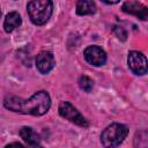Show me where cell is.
Returning a JSON list of instances; mask_svg holds the SVG:
<instances>
[{
  "label": "cell",
  "mask_w": 148,
  "mask_h": 148,
  "mask_svg": "<svg viewBox=\"0 0 148 148\" xmlns=\"http://www.w3.org/2000/svg\"><path fill=\"white\" fill-rule=\"evenodd\" d=\"M27 9L31 22L36 25H43L52 15L53 3L49 0H35L28 2Z\"/></svg>",
  "instance_id": "cell-2"
},
{
  "label": "cell",
  "mask_w": 148,
  "mask_h": 148,
  "mask_svg": "<svg viewBox=\"0 0 148 148\" xmlns=\"http://www.w3.org/2000/svg\"><path fill=\"white\" fill-rule=\"evenodd\" d=\"M32 148H43L40 145H38V146H35V147H32Z\"/></svg>",
  "instance_id": "cell-15"
},
{
  "label": "cell",
  "mask_w": 148,
  "mask_h": 148,
  "mask_svg": "<svg viewBox=\"0 0 148 148\" xmlns=\"http://www.w3.org/2000/svg\"><path fill=\"white\" fill-rule=\"evenodd\" d=\"M5 148H25L22 143H18V142H13L10 145H7Z\"/></svg>",
  "instance_id": "cell-14"
},
{
  "label": "cell",
  "mask_w": 148,
  "mask_h": 148,
  "mask_svg": "<svg viewBox=\"0 0 148 148\" xmlns=\"http://www.w3.org/2000/svg\"><path fill=\"white\" fill-rule=\"evenodd\" d=\"M121 8H123V10L125 13L135 15L139 18L145 20V21L148 20V7L143 6L141 2H138V1H126V2L123 3Z\"/></svg>",
  "instance_id": "cell-8"
},
{
  "label": "cell",
  "mask_w": 148,
  "mask_h": 148,
  "mask_svg": "<svg viewBox=\"0 0 148 148\" xmlns=\"http://www.w3.org/2000/svg\"><path fill=\"white\" fill-rule=\"evenodd\" d=\"M128 67L136 75H143L148 71V61L146 57L139 51H131L128 53Z\"/></svg>",
  "instance_id": "cell-5"
},
{
  "label": "cell",
  "mask_w": 148,
  "mask_h": 148,
  "mask_svg": "<svg viewBox=\"0 0 148 148\" xmlns=\"http://www.w3.org/2000/svg\"><path fill=\"white\" fill-rule=\"evenodd\" d=\"M56 65L54 57L49 51H42L36 58V67L42 74L49 73Z\"/></svg>",
  "instance_id": "cell-7"
},
{
  "label": "cell",
  "mask_w": 148,
  "mask_h": 148,
  "mask_svg": "<svg viewBox=\"0 0 148 148\" xmlns=\"http://www.w3.org/2000/svg\"><path fill=\"white\" fill-rule=\"evenodd\" d=\"M5 106L20 113L42 116L49 111L51 106V98L46 91L40 90L28 99H22L16 96H8L5 98Z\"/></svg>",
  "instance_id": "cell-1"
},
{
  "label": "cell",
  "mask_w": 148,
  "mask_h": 148,
  "mask_svg": "<svg viewBox=\"0 0 148 148\" xmlns=\"http://www.w3.org/2000/svg\"><path fill=\"white\" fill-rule=\"evenodd\" d=\"M84 59L92 66H102L106 61V53L99 46H88L83 52Z\"/></svg>",
  "instance_id": "cell-6"
},
{
  "label": "cell",
  "mask_w": 148,
  "mask_h": 148,
  "mask_svg": "<svg viewBox=\"0 0 148 148\" xmlns=\"http://www.w3.org/2000/svg\"><path fill=\"white\" fill-rule=\"evenodd\" d=\"M113 31H114V34L117 35V37H118L119 39H121V40H125V39H126L127 32L125 31V29H124L123 27H114V28H113Z\"/></svg>",
  "instance_id": "cell-13"
},
{
  "label": "cell",
  "mask_w": 148,
  "mask_h": 148,
  "mask_svg": "<svg viewBox=\"0 0 148 148\" xmlns=\"http://www.w3.org/2000/svg\"><path fill=\"white\" fill-rule=\"evenodd\" d=\"M96 12V5L90 0H80L76 3V13L79 15H90Z\"/></svg>",
  "instance_id": "cell-11"
},
{
  "label": "cell",
  "mask_w": 148,
  "mask_h": 148,
  "mask_svg": "<svg viewBox=\"0 0 148 148\" xmlns=\"http://www.w3.org/2000/svg\"><path fill=\"white\" fill-rule=\"evenodd\" d=\"M59 114L62 118L76 124V125H79L81 127H88V125H89L88 120L69 102H61L60 103V105H59Z\"/></svg>",
  "instance_id": "cell-4"
},
{
  "label": "cell",
  "mask_w": 148,
  "mask_h": 148,
  "mask_svg": "<svg viewBox=\"0 0 148 148\" xmlns=\"http://www.w3.org/2000/svg\"><path fill=\"white\" fill-rule=\"evenodd\" d=\"M128 134V128L123 124H111L101 134V142L104 148H116Z\"/></svg>",
  "instance_id": "cell-3"
},
{
  "label": "cell",
  "mask_w": 148,
  "mask_h": 148,
  "mask_svg": "<svg viewBox=\"0 0 148 148\" xmlns=\"http://www.w3.org/2000/svg\"><path fill=\"white\" fill-rule=\"evenodd\" d=\"M22 23L21 16L17 12H10L6 15L5 21H3V28L6 32H12L15 28L20 27Z\"/></svg>",
  "instance_id": "cell-9"
},
{
  "label": "cell",
  "mask_w": 148,
  "mask_h": 148,
  "mask_svg": "<svg viewBox=\"0 0 148 148\" xmlns=\"http://www.w3.org/2000/svg\"><path fill=\"white\" fill-rule=\"evenodd\" d=\"M20 135L21 138L28 143L30 145L31 147H35V146H38L39 142H40V138L39 135L31 128V127H22L20 130Z\"/></svg>",
  "instance_id": "cell-10"
},
{
  "label": "cell",
  "mask_w": 148,
  "mask_h": 148,
  "mask_svg": "<svg viewBox=\"0 0 148 148\" xmlns=\"http://www.w3.org/2000/svg\"><path fill=\"white\" fill-rule=\"evenodd\" d=\"M79 87H80L83 91L90 92L91 89H92V87H94V82H92V80H91L90 77H88V76H86V75H82V76H80V79H79Z\"/></svg>",
  "instance_id": "cell-12"
}]
</instances>
